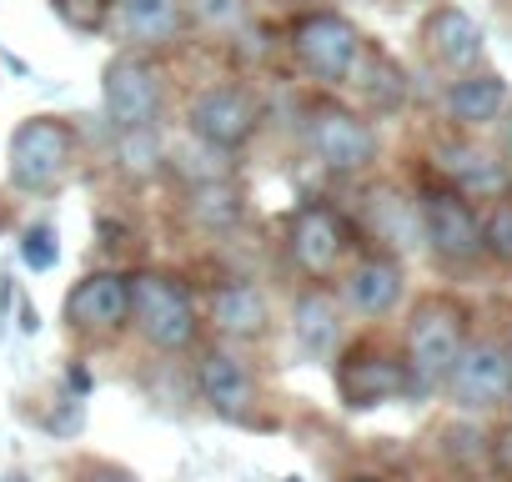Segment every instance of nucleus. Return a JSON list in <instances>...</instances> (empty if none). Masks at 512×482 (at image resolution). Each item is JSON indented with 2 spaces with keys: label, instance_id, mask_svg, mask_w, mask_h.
<instances>
[{
  "label": "nucleus",
  "instance_id": "f257e3e1",
  "mask_svg": "<svg viewBox=\"0 0 512 482\" xmlns=\"http://www.w3.org/2000/svg\"><path fill=\"white\" fill-rule=\"evenodd\" d=\"M462 347H467V312H462V302H452V297L417 302V312L407 322V347H402V367H407L412 392L447 387Z\"/></svg>",
  "mask_w": 512,
  "mask_h": 482
},
{
  "label": "nucleus",
  "instance_id": "f03ea898",
  "mask_svg": "<svg viewBox=\"0 0 512 482\" xmlns=\"http://www.w3.org/2000/svg\"><path fill=\"white\" fill-rule=\"evenodd\" d=\"M131 322L141 337L161 352H181L196 342V302L191 287L171 272H141L131 277Z\"/></svg>",
  "mask_w": 512,
  "mask_h": 482
},
{
  "label": "nucleus",
  "instance_id": "7ed1b4c3",
  "mask_svg": "<svg viewBox=\"0 0 512 482\" xmlns=\"http://www.w3.org/2000/svg\"><path fill=\"white\" fill-rule=\"evenodd\" d=\"M76 136L56 116H36L11 136V181L21 191H56L71 171Z\"/></svg>",
  "mask_w": 512,
  "mask_h": 482
},
{
  "label": "nucleus",
  "instance_id": "20e7f679",
  "mask_svg": "<svg viewBox=\"0 0 512 482\" xmlns=\"http://www.w3.org/2000/svg\"><path fill=\"white\" fill-rule=\"evenodd\" d=\"M447 392L467 412H487V407L512 402V347L497 342V337L467 342L452 377H447Z\"/></svg>",
  "mask_w": 512,
  "mask_h": 482
},
{
  "label": "nucleus",
  "instance_id": "39448f33",
  "mask_svg": "<svg viewBox=\"0 0 512 482\" xmlns=\"http://www.w3.org/2000/svg\"><path fill=\"white\" fill-rule=\"evenodd\" d=\"M292 46H297V61H302L317 81L342 86V81H352V76H357L362 36H357V26H352V21H342V16H332V11L307 16V21L297 26Z\"/></svg>",
  "mask_w": 512,
  "mask_h": 482
},
{
  "label": "nucleus",
  "instance_id": "423d86ee",
  "mask_svg": "<svg viewBox=\"0 0 512 482\" xmlns=\"http://www.w3.org/2000/svg\"><path fill=\"white\" fill-rule=\"evenodd\" d=\"M191 131L216 146V151H236L256 136V126H262V111H256V101L241 91V86H211L191 101Z\"/></svg>",
  "mask_w": 512,
  "mask_h": 482
},
{
  "label": "nucleus",
  "instance_id": "0eeeda50",
  "mask_svg": "<svg viewBox=\"0 0 512 482\" xmlns=\"http://www.w3.org/2000/svg\"><path fill=\"white\" fill-rule=\"evenodd\" d=\"M161 111V86L156 71L141 56H116L106 66V116L116 131H146L156 126Z\"/></svg>",
  "mask_w": 512,
  "mask_h": 482
},
{
  "label": "nucleus",
  "instance_id": "6e6552de",
  "mask_svg": "<svg viewBox=\"0 0 512 482\" xmlns=\"http://www.w3.org/2000/svg\"><path fill=\"white\" fill-rule=\"evenodd\" d=\"M422 241L442 262H477L482 257V221L457 191H432L422 201Z\"/></svg>",
  "mask_w": 512,
  "mask_h": 482
},
{
  "label": "nucleus",
  "instance_id": "1a4fd4ad",
  "mask_svg": "<svg viewBox=\"0 0 512 482\" xmlns=\"http://www.w3.org/2000/svg\"><path fill=\"white\" fill-rule=\"evenodd\" d=\"M66 322L76 332H91V337L121 332L131 322V277H121V272H91L86 282H76L71 297H66Z\"/></svg>",
  "mask_w": 512,
  "mask_h": 482
},
{
  "label": "nucleus",
  "instance_id": "9d476101",
  "mask_svg": "<svg viewBox=\"0 0 512 482\" xmlns=\"http://www.w3.org/2000/svg\"><path fill=\"white\" fill-rule=\"evenodd\" d=\"M312 156L327 171H362L377 156V136L362 116H352L342 106H322L312 116Z\"/></svg>",
  "mask_w": 512,
  "mask_h": 482
},
{
  "label": "nucleus",
  "instance_id": "9b49d317",
  "mask_svg": "<svg viewBox=\"0 0 512 482\" xmlns=\"http://www.w3.org/2000/svg\"><path fill=\"white\" fill-rule=\"evenodd\" d=\"M407 387H412L407 367L392 352H377V347H357L337 367V392H342L347 407H382V402L402 397Z\"/></svg>",
  "mask_w": 512,
  "mask_h": 482
},
{
  "label": "nucleus",
  "instance_id": "f8f14e48",
  "mask_svg": "<svg viewBox=\"0 0 512 482\" xmlns=\"http://www.w3.org/2000/svg\"><path fill=\"white\" fill-rule=\"evenodd\" d=\"M287 247H292V262L307 277H327V272H337V262L347 252V231H342V221L327 206H302L292 216Z\"/></svg>",
  "mask_w": 512,
  "mask_h": 482
},
{
  "label": "nucleus",
  "instance_id": "ddd939ff",
  "mask_svg": "<svg viewBox=\"0 0 512 482\" xmlns=\"http://www.w3.org/2000/svg\"><path fill=\"white\" fill-rule=\"evenodd\" d=\"M196 387H201V397H206L221 417H246L251 402H256V377H251V367H246L241 357L221 352V347L201 352V362H196Z\"/></svg>",
  "mask_w": 512,
  "mask_h": 482
},
{
  "label": "nucleus",
  "instance_id": "4468645a",
  "mask_svg": "<svg viewBox=\"0 0 512 482\" xmlns=\"http://www.w3.org/2000/svg\"><path fill=\"white\" fill-rule=\"evenodd\" d=\"M422 41H427V56H432L437 66H447V71H472V66L482 61V31H477V21H472L467 11H457V6L432 11L427 26H422Z\"/></svg>",
  "mask_w": 512,
  "mask_h": 482
},
{
  "label": "nucleus",
  "instance_id": "2eb2a0df",
  "mask_svg": "<svg viewBox=\"0 0 512 482\" xmlns=\"http://www.w3.org/2000/svg\"><path fill=\"white\" fill-rule=\"evenodd\" d=\"M442 171L457 181V196H482V201H507V166L492 156V151H477V146H452L442 151Z\"/></svg>",
  "mask_w": 512,
  "mask_h": 482
},
{
  "label": "nucleus",
  "instance_id": "dca6fc26",
  "mask_svg": "<svg viewBox=\"0 0 512 482\" xmlns=\"http://www.w3.org/2000/svg\"><path fill=\"white\" fill-rule=\"evenodd\" d=\"M342 297H347V307L362 312V317H387V312L402 302V267L387 262V257H367V262L352 267Z\"/></svg>",
  "mask_w": 512,
  "mask_h": 482
},
{
  "label": "nucleus",
  "instance_id": "f3484780",
  "mask_svg": "<svg viewBox=\"0 0 512 482\" xmlns=\"http://www.w3.org/2000/svg\"><path fill=\"white\" fill-rule=\"evenodd\" d=\"M211 322H216L226 337H262L267 322H272V307H267L262 287L226 282V287L211 292Z\"/></svg>",
  "mask_w": 512,
  "mask_h": 482
},
{
  "label": "nucleus",
  "instance_id": "a211bd4d",
  "mask_svg": "<svg viewBox=\"0 0 512 482\" xmlns=\"http://www.w3.org/2000/svg\"><path fill=\"white\" fill-rule=\"evenodd\" d=\"M507 106H512L507 81L492 76V71L462 76V81H452V91H447V116H452L457 126H492Z\"/></svg>",
  "mask_w": 512,
  "mask_h": 482
},
{
  "label": "nucleus",
  "instance_id": "6ab92c4d",
  "mask_svg": "<svg viewBox=\"0 0 512 482\" xmlns=\"http://www.w3.org/2000/svg\"><path fill=\"white\" fill-rule=\"evenodd\" d=\"M292 327H297V347L307 357H327L342 337V312H337V297L332 292H302L297 297V312H292Z\"/></svg>",
  "mask_w": 512,
  "mask_h": 482
},
{
  "label": "nucleus",
  "instance_id": "aec40b11",
  "mask_svg": "<svg viewBox=\"0 0 512 482\" xmlns=\"http://www.w3.org/2000/svg\"><path fill=\"white\" fill-rule=\"evenodd\" d=\"M121 31L131 46H171L181 36L176 0H121Z\"/></svg>",
  "mask_w": 512,
  "mask_h": 482
},
{
  "label": "nucleus",
  "instance_id": "412c9836",
  "mask_svg": "<svg viewBox=\"0 0 512 482\" xmlns=\"http://www.w3.org/2000/svg\"><path fill=\"white\" fill-rule=\"evenodd\" d=\"M246 201H241V186H231L226 176L216 181H196L191 196H186V216L201 226V231H231L241 221Z\"/></svg>",
  "mask_w": 512,
  "mask_h": 482
},
{
  "label": "nucleus",
  "instance_id": "4be33fe9",
  "mask_svg": "<svg viewBox=\"0 0 512 482\" xmlns=\"http://www.w3.org/2000/svg\"><path fill=\"white\" fill-rule=\"evenodd\" d=\"M367 216H372V226H377V236L387 241V247H417L422 241V211L412 201H402L397 191H387V186L372 191Z\"/></svg>",
  "mask_w": 512,
  "mask_h": 482
},
{
  "label": "nucleus",
  "instance_id": "5701e85b",
  "mask_svg": "<svg viewBox=\"0 0 512 482\" xmlns=\"http://www.w3.org/2000/svg\"><path fill=\"white\" fill-rule=\"evenodd\" d=\"M116 156H121V171L126 176H156V166H161V136H156V126L121 131L116 136Z\"/></svg>",
  "mask_w": 512,
  "mask_h": 482
},
{
  "label": "nucleus",
  "instance_id": "b1692460",
  "mask_svg": "<svg viewBox=\"0 0 512 482\" xmlns=\"http://www.w3.org/2000/svg\"><path fill=\"white\" fill-rule=\"evenodd\" d=\"M482 252H492L497 262L512 267V201H497L482 221Z\"/></svg>",
  "mask_w": 512,
  "mask_h": 482
},
{
  "label": "nucleus",
  "instance_id": "393cba45",
  "mask_svg": "<svg viewBox=\"0 0 512 482\" xmlns=\"http://www.w3.org/2000/svg\"><path fill=\"white\" fill-rule=\"evenodd\" d=\"M362 86H367V96H372L382 111L402 106V91H407V86H402V71H397L387 56H372V76H367Z\"/></svg>",
  "mask_w": 512,
  "mask_h": 482
},
{
  "label": "nucleus",
  "instance_id": "a878e982",
  "mask_svg": "<svg viewBox=\"0 0 512 482\" xmlns=\"http://www.w3.org/2000/svg\"><path fill=\"white\" fill-rule=\"evenodd\" d=\"M21 262L31 267V272H51L56 262H61V247H56V226H31L26 231V241H21Z\"/></svg>",
  "mask_w": 512,
  "mask_h": 482
},
{
  "label": "nucleus",
  "instance_id": "bb28decb",
  "mask_svg": "<svg viewBox=\"0 0 512 482\" xmlns=\"http://www.w3.org/2000/svg\"><path fill=\"white\" fill-rule=\"evenodd\" d=\"M196 11H201V21L216 26V31H236V26L246 21L241 0H196Z\"/></svg>",
  "mask_w": 512,
  "mask_h": 482
},
{
  "label": "nucleus",
  "instance_id": "cd10ccee",
  "mask_svg": "<svg viewBox=\"0 0 512 482\" xmlns=\"http://www.w3.org/2000/svg\"><path fill=\"white\" fill-rule=\"evenodd\" d=\"M61 16H66L76 31H101V21H106V0H61Z\"/></svg>",
  "mask_w": 512,
  "mask_h": 482
},
{
  "label": "nucleus",
  "instance_id": "c85d7f7f",
  "mask_svg": "<svg viewBox=\"0 0 512 482\" xmlns=\"http://www.w3.org/2000/svg\"><path fill=\"white\" fill-rule=\"evenodd\" d=\"M447 452L462 457V462H467V457L482 462V457H487V442H482V432H472V427H447Z\"/></svg>",
  "mask_w": 512,
  "mask_h": 482
},
{
  "label": "nucleus",
  "instance_id": "c756f323",
  "mask_svg": "<svg viewBox=\"0 0 512 482\" xmlns=\"http://www.w3.org/2000/svg\"><path fill=\"white\" fill-rule=\"evenodd\" d=\"M487 457L497 462V472H502V477H512V427H502V432L492 437V447H487Z\"/></svg>",
  "mask_w": 512,
  "mask_h": 482
},
{
  "label": "nucleus",
  "instance_id": "7c9ffc66",
  "mask_svg": "<svg viewBox=\"0 0 512 482\" xmlns=\"http://www.w3.org/2000/svg\"><path fill=\"white\" fill-rule=\"evenodd\" d=\"M497 151H502V161H512V106H507V116H497Z\"/></svg>",
  "mask_w": 512,
  "mask_h": 482
},
{
  "label": "nucleus",
  "instance_id": "2f4dec72",
  "mask_svg": "<svg viewBox=\"0 0 512 482\" xmlns=\"http://www.w3.org/2000/svg\"><path fill=\"white\" fill-rule=\"evenodd\" d=\"M86 482H136V477H131V472H116V467H91Z\"/></svg>",
  "mask_w": 512,
  "mask_h": 482
},
{
  "label": "nucleus",
  "instance_id": "473e14b6",
  "mask_svg": "<svg viewBox=\"0 0 512 482\" xmlns=\"http://www.w3.org/2000/svg\"><path fill=\"white\" fill-rule=\"evenodd\" d=\"M66 382H71L76 392H91V372H86V367H71V372H66Z\"/></svg>",
  "mask_w": 512,
  "mask_h": 482
},
{
  "label": "nucleus",
  "instance_id": "72a5a7b5",
  "mask_svg": "<svg viewBox=\"0 0 512 482\" xmlns=\"http://www.w3.org/2000/svg\"><path fill=\"white\" fill-rule=\"evenodd\" d=\"M0 482H31L26 472H6V477H0Z\"/></svg>",
  "mask_w": 512,
  "mask_h": 482
}]
</instances>
